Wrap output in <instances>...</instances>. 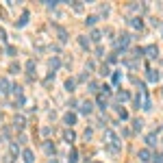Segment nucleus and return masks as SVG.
Segmentation results:
<instances>
[{"instance_id":"obj_8","label":"nucleus","mask_w":163,"mask_h":163,"mask_svg":"<svg viewBox=\"0 0 163 163\" xmlns=\"http://www.w3.org/2000/svg\"><path fill=\"white\" fill-rule=\"evenodd\" d=\"M128 24H130V28H135V31H141V28H144L141 18H130V20H128Z\"/></svg>"},{"instance_id":"obj_11","label":"nucleus","mask_w":163,"mask_h":163,"mask_svg":"<svg viewBox=\"0 0 163 163\" xmlns=\"http://www.w3.org/2000/svg\"><path fill=\"white\" fill-rule=\"evenodd\" d=\"M0 87H2V89H0L2 94H11V91H13V85L7 81V79H2V81H0Z\"/></svg>"},{"instance_id":"obj_21","label":"nucleus","mask_w":163,"mask_h":163,"mask_svg":"<svg viewBox=\"0 0 163 163\" xmlns=\"http://www.w3.org/2000/svg\"><path fill=\"white\" fill-rule=\"evenodd\" d=\"M100 37H102L100 31H91V33H89V41H100Z\"/></svg>"},{"instance_id":"obj_1","label":"nucleus","mask_w":163,"mask_h":163,"mask_svg":"<svg viewBox=\"0 0 163 163\" xmlns=\"http://www.w3.org/2000/svg\"><path fill=\"white\" fill-rule=\"evenodd\" d=\"M104 146H107L113 155H118V152L122 150V139H120L111 128H107V130H104Z\"/></svg>"},{"instance_id":"obj_3","label":"nucleus","mask_w":163,"mask_h":163,"mask_svg":"<svg viewBox=\"0 0 163 163\" xmlns=\"http://www.w3.org/2000/svg\"><path fill=\"white\" fill-rule=\"evenodd\" d=\"M128 43H130V35H126V33H124V35H120V39L115 41V48H128Z\"/></svg>"},{"instance_id":"obj_39","label":"nucleus","mask_w":163,"mask_h":163,"mask_svg":"<svg viewBox=\"0 0 163 163\" xmlns=\"http://www.w3.org/2000/svg\"><path fill=\"white\" fill-rule=\"evenodd\" d=\"M161 33H163V24H161Z\"/></svg>"},{"instance_id":"obj_12","label":"nucleus","mask_w":163,"mask_h":163,"mask_svg":"<svg viewBox=\"0 0 163 163\" xmlns=\"http://www.w3.org/2000/svg\"><path fill=\"white\" fill-rule=\"evenodd\" d=\"M157 141H159V135H157V133H148V137H146V144L152 148V146H157Z\"/></svg>"},{"instance_id":"obj_10","label":"nucleus","mask_w":163,"mask_h":163,"mask_svg":"<svg viewBox=\"0 0 163 163\" xmlns=\"http://www.w3.org/2000/svg\"><path fill=\"white\" fill-rule=\"evenodd\" d=\"M63 122L68 124L70 128H72V124H76V113H72V111H68L65 115H63Z\"/></svg>"},{"instance_id":"obj_32","label":"nucleus","mask_w":163,"mask_h":163,"mask_svg":"<svg viewBox=\"0 0 163 163\" xmlns=\"http://www.w3.org/2000/svg\"><path fill=\"white\" fill-rule=\"evenodd\" d=\"M9 70H11V74H15V72H20V65H18V63H11Z\"/></svg>"},{"instance_id":"obj_22","label":"nucleus","mask_w":163,"mask_h":163,"mask_svg":"<svg viewBox=\"0 0 163 163\" xmlns=\"http://www.w3.org/2000/svg\"><path fill=\"white\" fill-rule=\"evenodd\" d=\"M118 118H120V120H128V111H126L124 107H118Z\"/></svg>"},{"instance_id":"obj_6","label":"nucleus","mask_w":163,"mask_h":163,"mask_svg":"<svg viewBox=\"0 0 163 163\" xmlns=\"http://www.w3.org/2000/svg\"><path fill=\"white\" fill-rule=\"evenodd\" d=\"M54 31H57V37H59L61 43H65V41H68V31H65L63 26H54Z\"/></svg>"},{"instance_id":"obj_15","label":"nucleus","mask_w":163,"mask_h":163,"mask_svg":"<svg viewBox=\"0 0 163 163\" xmlns=\"http://www.w3.org/2000/svg\"><path fill=\"white\" fill-rule=\"evenodd\" d=\"M128 98H130L128 91H118V94H115V100H118V102H126Z\"/></svg>"},{"instance_id":"obj_7","label":"nucleus","mask_w":163,"mask_h":163,"mask_svg":"<svg viewBox=\"0 0 163 163\" xmlns=\"http://www.w3.org/2000/svg\"><path fill=\"white\" fill-rule=\"evenodd\" d=\"M22 159H24V163H33V161H35L33 150H31V148H24V150H22Z\"/></svg>"},{"instance_id":"obj_14","label":"nucleus","mask_w":163,"mask_h":163,"mask_svg":"<svg viewBox=\"0 0 163 163\" xmlns=\"http://www.w3.org/2000/svg\"><path fill=\"white\" fill-rule=\"evenodd\" d=\"M26 22H28V11H24V13L20 15V20H18V24H15V26H18V28H22V26H26Z\"/></svg>"},{"instance_id":"obj_40","label":"nucleus","mask_w":163,"mask_h":163,"mask_svg":"<svg viewBox=\"0 0 163 163\" xmlns=\"http://www.w3.org/2000/svg\"><path fill=\"white\" fill-rule=\"evenodd\" d=\"M96 163H98V161H96Z\"/></svg>"},{"instance_id":"obj_20","label":"nucleus","mask_w":163,"mask_h":163,"mask_svg":"<svg viewBox=\"0 0 163 163\" xmlns=\"http://www.w3.org/2000/svg\"><path fill=\"white\" fill-rule=\"evenodd\" d=\"M43 150H46L48 155H54V152H57V148H54V144H50V141H46V144H43Z\"/></svg>"},{"instance_id":"obj_23","label":"nucleus","mask_w":163,"mask_h":163,"mask_svg":"<svg viewBox=\"0 0 163 163\" xmlns=\"http://www.w3.org/2000/svg\"><path fill=\"white\" fill-rule=\"evenodd\" d=\"M96 22H98V15H87V18H85V24H87V26H94Z\"/></svg>"},{"instance_id":"obj_13","label":"nucleus","mask_w":163,"mask_h":163,"mask_svg":"<svg viewBox=\"0 0 163 163\" xmlns=\"http://www.w3.org/2000/svg\"><path fill=\"white\" fill-rule=\"evenodd\" d=\"M13 126H15V130H22V128L26 126L24 118H22V115H15V120H13Z\"/></svg>"},{"instance_id":"obj_35","label":"nucleus","mask_w":163,"mask_h":163,"mask_svg":"<svg viewBox=\"0 0 163 163\" xmlns=\"http://www.w3.org/2000/svg\"><path fill=\"white\" fill-rule=\"evenodd\" d=\"M89 89H91V91H98V85H96V81H89Z\"/></svg>"},{"instance_id":"obj_28","label":"nucleus","mask_w":163,"mask_h":163,"mask_svg":"<svg viewBox=\"0 0 163 163\" xmlns=\"http://www.w3.org/2000/svg\"><path fill=\"white\" fill-rule=\"evenodd\" d=\"M98 107L100 109H107V98L104 96H98Z\"/></svg>"},{"instance_id":"obj_16","label":"nucleus","mask_w":163,"mask_h":163,"mask_svg":"<svg viewBox=\"0 0 163 163\" xmlns=\"http://www.w3.org/2000/svg\"><path fill=\"white\" fill-rule=\"evenodd\" d=\"M130 13H135L133 18H137V13L141 15L144 13V4H130Z\"/></svg>"},{"instance_id":"obj_19","label":"nucleus","mask_w":163,"mask_h":163,"mask_svg":"<svg viewBox=\"0 0 163 163\" xmlns=\"http://www.w3.org/2000/svg\"><path fill=\"white\" fill-rule=\"evenodd\" d=\"M68 161H70V163H79V152H76L74 148L70 150V155H68Z\"/></svg>"},{"instance_id":"obj_38","label":"nucleus","mask_w":163,"mask_h":163,"mask_svg":"<svg viewBox=\"0 0 163 163\" xmlns=\"http://www.w3.org/2000/svg\"><path fill=\"white\" fill-rule=\"evenodd\" d=\"M48 163H57V161H54V159H50V161H48Z\"/></svg>"},{"instance_id":"obj_37","label":"nucleus","mask_w":163,"mask_h":163,"mask_svg":"<svg viewBox=\"0 0 163 163\" xmlns=\"http://www.w3.org/2000/svg\"><path fill=\"white\" fill-rule=\"evenodd\" d=\"M152 159H155V163H161V161H163V157H161V155H157V157H152Z\"/></svg>"},{"instance_id":"obj_36","label":"nucleus","mask_w":163,"mask_h":163,"mask_svg":"<svg viewBox=\"0 0 163 163\" xmlns=\"http://www.w3.org/2000/svg\"><path fill=\"white\" fill-rule=\"evenodd\" d=\"M72 7H74V11H83V4H81V2H74Z\"/></svg>"},{"instance_id":"obj_31","label":"nucleus","mask_w":163,"mask_h":163,"mask_svg":"<svg viewBox=\"0 0 163 163\" xmlns=\"http://www.w3.org/2000/svg\"><path fill=\"white\" fill-rule=\"evenodd\" d=\"M7 52H9L11 57H15V54H18V48H13V46H9V48H7Z\"/></svg>"},{"instance_id":"obj_25","label":"nucleus","mask_w":163,"mask_h":163,"mask_svg":"<svg viewBox=\"0 0 163 163\" xmlns=\"http://www.w3.org/2000/svg\"><path fill=\"white\" fill-rule=\"evenodd\" d=\"M141 126H144V120H141V118L133 120V128H135V130H141Z\"/></svg>"},{"instance_id":"obj_17","label":"nucleus","mask_w":163,"mask_h":163,"mask_svg":"<svg viewBox=\"0 0 163 163\" xmlns=\"http://www.w3.org/2000/svg\"><path fill=\"white\" fill-rule=\"evenodd\" d=\"M79 43H81V48H85V50H89V46H91L89 37H85V35H81V37H79Z\"/></svg>"},{"instance_id":"obj_18","label":"nucleus","mask_w":163,"mask_h":163,"mask_svg":"<svg viewBox=\"0 0 163 163\" xmlns=\"http://www.w3.org/2000/svg\"><path fill=\"white\" fill-rule=\"evenodd\" d=\"M48 65H50V70H52V72H54V70H57V68H59V65H61V61H59V57H52V59H50V61H48Z\"/></svg>"},{"instance_id":"obj_34","label":"nucleus","mask_w":163,"mask_h":163,"mask_svg":"<svg viewBox=\"0 0 163 163\" xmlns=\"http://www.w3.org/2000/svg\"><path fill=\"white\" fill-rule=\"evenodd\" d=\"M122 81V74H120V72H115V74H113V83H120Z\"/></svg>"},{"instance_id":"obj_2","label":"nucleus","mask_w":163,"mask_h":163,"mask_svg":"<svg viewBox=\"0 0 163 163\" xmlns=\"http://www.w3.org/2000/svg\"><path fill=\"white\" fill-rule=\"evenodd\" d=\"M137 159H139V163H150L152 161V152H150V148H141V150L137 152Z\"/></svg>"},{"instance_id":"obj_27","label":"nucleus","mask_w":163,"mask_h":163,"mask_svg":"<svg viewBox=\"0 0 163 163\" xmlns=\"http://www.w3.org/2000/svg\"><path fill=\"white\" fill-rule=\"evenodd\" d=\"M148 81H159V74H157V72H155V70H148Z\"/></svg>"},{"instance_id":"obj_4","label":"nucleus","mask_w":163,"mask_h":163,"mask_svg":"<svg viewBox=\"0 0 163 163\" xmlns=\"http://www.w3.org/2000/svg\"><path fill=\"white\" fill-rule=\"evenodd\" d=\"M81 113H85V115H89L91 111H94V104H91V100H81Z\"/></svg>"},{"instance_id":"obj_9","label":"nucleus","mask_w":163,"mask_h":163,"mask_svg":"<svg viewBox=\"0 0 163 163\" xmlns=\"http://www.w3.org/2000/svg\"><path fill=\"white\" fill-rule=\"evenodd\" d=\"M74 139H76V133H74L72 128H65V130H63V141H68V144H72Z\"/></svg>"},{"instance_id":"obj_33","label":"nucleus","mask_w":163,"mask_h":163,"mask_svg":"<svg viewBox=\"0 0 163 163\" xmlns=\"http://www.w3.org/2000/svg\"><path fill=\"white\" fill-rule=\"evenodd\" d=\"M11 155H20V148H18V144H11Z\"/></svg>"},{"instance_id":"obj_5","label":"nucleus","mask_w":163,"mask_h":163,"mask_svg":"<svg viewBox=\"0 0 163 163\" xmlns=\"http://www.w3.org/2000/svg\"><path fill=\"white\" fill-rule=\"evenodd\" d=\"M144 52H146V57H150V59H157V54H159V48H157L155 43H150V46H146V48H144Z\"/></svg>"},{"instance_id":"obj_26","label":"nucleus","mask_w":163,"mask_h":163,"mask_svg":"<svg viewBox=\"0 0 163 163\" xmlns=\"http://www.w3.org/2000/svg\"><path fill=\"white\" fill-rule=\"evenodd\" d=\"M26 72H28V74H33V72H35V61H33V59H31V61H26Z\"/></svg>"},{"instance_id":"obj_30","label":"nucleus","mask_w":163,"mask_h":163,"mask_svg":"<svg viewBox=\"0 0 163 163\" xmlns=\"http://www.w3.org/2000/svg\"><path fill=\"white\" fill-rule=\"evenodd\" d=\"M100 15L107 18V15H109V7H100Z\"/></svg>"},{"instance_id":"obj_29","label":"nucleus","mask_w":163,"mask_h":163,"mask_svg":"<svg viewBox=\"0 0 163 163\" xmlns=\"http://www.w3.org/2000/svg\"><path fill=\"white\" fill-rule=\"evenodd\" d=\"M100 74H102V76H109V74H111V70H109V65H107V63L100 68Z\"/></svg>"},{"instance_id":"obj_24","label":"nucleus","mask_w":163,"mask_h":163,"mask_svg":"<svg viewBox=\"0 0 163 163\" xmlns=\"http://www.w3.org/2000/svg\"><path fill=\"white\" fill-rule=\"evenodd\" d=\"M74 85H76L74 79H68V81H65V89H68V91H74Z\"/></svg>"}]
</instances>
